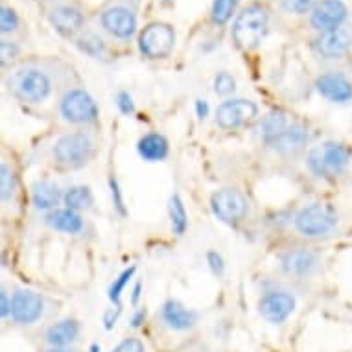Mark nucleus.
Segmentation results:
<instances>
[{"label":"nucleus","instance_id":"nucleus-21","mask_svg":"<svg viewBox=\"0 0 352 352\" xmlns=\"http://www.w3.org/2000/svg\"><path fill=\"white\" fill-rule=\"evenodd\" d=\"M137 153L146 162H161L170 153V142H168V139L162 133L151 131V133L142 135L139 139V142H137Z\"/></svg>","mask_w":352,"mask_h":352},{"label":"nucleus","instance_id":"nucleus-42","mask_svg":"<svg viewBox=\"0 0 352 352\" xmlns=\"http://www.w3.org/2000/svg\"><path fill=\"white\" fill-rule=\"evenodd\" d=\"M144 319H146V310L144 308H140V310H137V312L133 314V318H131V327L139 329L140 324L144 323Z\"/></svg>","mask_w":352,"mask_h":352},{"label":"nucleus","instance_id":"nucleus-34","mask_svg":"<svg viewBox=\"0 0 352 352\" xmlns=\"http://www.w3.org/2000/svg\"><path fill=\"white\" fill-rule=\"evenodd\" d=\"M207 266L214 277H223V273H226V260H223V256L218 251H208Z\"/></svg>","mask_w":352,"mask_h":352},{"label":"nucleus","instance_id":"nucleus-33","mask_svg":"<svg viewBox=\"0 0 352 352\" xmlns=\"http://www.w3.org/2000/svg\"><path fill=\"white\" fill-rule=\"evenodd\" d=\"M19 26V17L15 10L8 6L0 8V30H2V34H12L15 32Z\"/></svg>","mask_w":352,"mask_h":352},{"label":"nucleus","instance_id":"nucleus-46","mask_svg":"<svg viewBox=\"0 0 352 352\" xmlns=\"http://www.w3.org/2000/svg\"><path fill=\"white\" fill-rule=\"evenodd\" d=\"M159 2H172V0H159Z\"/></svg>","mask_w":352,"mask_h":352},{"label":"nucleus","instance_id":"nucleus-45","mask_svg":"<svg viewBox=\"0 0 352 352\" xmlns=\"http://www.w3.org/2000/svg\"><path fill=\"white\" fill-rule=\"evenodd\" d=\"M89 352H102V349H100V345H96V343H94V345H91Z\"/></svg>","mask_w":352,"mask_h":352},{"label":"nucleus","instance_id":"nucleus-3","mask_svg":"<svg viewBox=\"0 0 352 352\" xmlns=\"http://www.w3.org/2000/svg\"><path fill=\"white\" fill-rule=\"evenodd\" d=\"M295 231L305 238L330 236L340 226V214L334 205L324 201L308 203L295 214Z\"/></svg>","mask_w":352,"mask_h":352},{"label":"nucleus","instance_id":"nucleus-44","mask_svg":"<svg viewBox=\"0 0 352 352\" xmlns=\"http://www.w3.org/2000/svg\"><path fill=\"white\" fill-rule=\"evenodd\" d=\"M45 352H74V351H70V349H67V346H52V349H48V351Z\"/></svg>","mask_w":352,"mask_h":352},{"label":"nucleus","instance_id":"nucleus-41","mask_svg":"<svg viewBox=\"0 0 352 352\" xmlns=\"http://www.w3.org/2000/svg\"><path fill=\"white\" fill-rule=\"evenodd\" d=\"M196 115L199 120H205L208 116V104L207 100H196Z\"/></svg>","mask_w":352,"mask_h":352},{"label":"nucleus","instance_id":"nucleus-36","mask_svg":"<svg viewBox=\"0 0 352 352\" xmlns=\"http://www.w3.org/2000/svg\"><path fill=\"white\" fill-rule=\"evenodd\" d=\"M116 107L120 111L122 115H133L135 113V102H133V96L127 93V91H120V93H116Z\"/></svg>","mask_w":352,"mask_h":352},{"label":"nucleus","instance_id":"nucleus-26","mask_svg":"<svg viewBox=\"0 0 352 352\" xmlns=\"http://www.w3.org/2000/svg\"><path fill=\"white\" fill-rule=\"evenodd\" d=\"M63 203L67 208H72V210H87L94 205V194L93 190L85 185H76L70 186L69 190L65 192Z\"/></svg>","mask_w":352,"mask_h":352},{"label":"nucleus","instance_id":"nucleus-32","mask_svg":"<svg viewBox=\"0 0 352 352\" xmlns=\"http://www.w3.org/2000/svg\"><path fill=\"white\" fill-rule=\"evenodd\" d=\"M318 0H280V8H283L286 13H295V15H300V13H306L318 6Z\"/></svg>","mask_w":352,"mask_h":352},{"label":"nucleus","instance_id":"nucleus-39","mask_svg":"<svg viewBox=\"0 0 352 352\" xmlns=\"http://www.w3.org/2000/svg\"><path fill=\"white\" fill-rule=\"evenodd\" d=\"M0 305H2V308H0V316H2V319H6L8 316H12V299L8 297L6 289L0 292Z\"/></svg>","mask_w":352,"mask_h":352},{"label":"nucleus","instance_id":"nucleus-7","mask_svg":"<svg viewBox=\"0 0 352 352\" xmlns=\"http://www.w3.org/2000/svg\"><path fill=\"white\" fill-rule=\"evenodd\" d=\"M210 208L219 221L238 226L249 214V201L236 188H219L210 196Z\"/></svg>","mask_w":352,"mask_h":352},{"label":"nucleus","instance_id":"nucleus-29","mask_svg":"<svg viewBox=\"0 0 352 352\" xmlns=\"http://www.w3.org/2000/svg\"><path fill=\"white\" fill-rule=\"evenodd\" d=\"M238 0H214L212 12H210V19L214 24L223 26L231 21L232 13L236 10Z\"/></svg>","mask_w":352,"mask_h":352},{"label":"nucleus","instance_id":"nucleus-23","mask_svg":"<svg viewBox=\"0 0 352 352\" xmlns=\"http://www.w3.org/2000/svg\"><path fill=\"white\" fill-rule=\"evenodd\" d=\"M63 192L54 181H37L32 186V203L37 210H47L52 212L59 205V201H63Z\"/></svg>","mask_w":352,"mask_h":352},{"label":"nucleus","instance_id":"nucleus-19","mask_svg":"<svg viewBox=\"0 0 352 352\" xmlns=\"http://www.w3.org/2000/svg\"><path fill=\"white\" fill-rule=\"evenodd\" d=\"M288 126V115H286L283 109H272L267 111L266 115L256 122V126H254V135H256L262 142H266V144L270 146L284 133V129Z\"/></svg>","mask_w":352,"mask_h":352},{"label":"nucleus","instance_id":"nucleus-11","mask_svg":"<svg viewBox=\"0 0 352 352\" xmlns=\"http://www.w3.org/2000/svg\"><path fill=\"white\" fill-rule=\"evenodd\" d=\"M45 314V299L32 289H17L12 297V318L19 324L37 323Z\"/></svg>","mask_w":352,"mask_h":352},{"label":"nucleus","instance_id":"nucleus-18","mask_svg":"<svg viewBox=\"0 0 352 352\" xmlns=\"http://www.w3.org/2000/svg\"><path fill=\"white\" fill-rule=\"evenodd\" d=\"M161 319L168 329L183 332V330H190L196 327L197 314L190 310V308H186L179 300L170 299L162 305Z\"/></svg>","mask_w":352,"mask_h":352},{"label":"nucleus","instance_id":"nucleus-31","mask_svg":"<svg viewBox=\"0 0 352 352\" xmlns=\"http://www.w3.org/2000/svg\"><path fill=\"white\" fill-rule=\"evenodd\" d=\"M214 93L218 94V96H229L236 91V80L232 78L229 72L226 70H221L218 74L214 76Z\"/></svg>","mask_w":352,"mask_h":352},{"label":"nucleus","instance_id":"nucleus-25","mask_svg":"<svg viewBox=\"0 0 352 352\" xmlns=\"http://www.w3.org/2000/svg\"><path fill=\"white\" fill-rule=\"evenodd\" d=\"M168 216H170V226L172 232L177 236H183L188 229V214H186L185 203L179 194H172L168 201Z\"/></svg>","mask_w":352,"mask_h":352},{"label":"nucleus","instance_id":"nucleus-20","mask_svg":"<svg viewBox=\"0 0 352 352\" xmlns=\"http://www.w3.org/2000/svg\"><path fill=\"white\" fill-rule=\"evenodd\" d=\"M50 23L61 35L72 37L78 32H81L85 19H83V13L78 8L61 4V6H56L50 10Z\"/></svg>","mask_w":352,"mask_h":352},{"label":"nucleus","instance_id":"nucleus-2","mask_svg":"<svg viewBox=\"0 0 352 352\" xmlns=\"http://www.w3.org/2000/svg\"><path fill=\"white\" fill-rule=\"evenodd\" d=\"M352 161V148L345 142L329 140L308 151L306 166L319 179H336L346 172Z\"/></svg>","mask_w":352,"mask_h":352},{"label":"nucleus","instance_id":"nucleus-24","mask_svg":"<svg viewBox=\"0 0 352 352\" xmlns=\"http://www.w3.org/2000/svg\"><path fill=\"white\" fill-rule=\"evenodd\" d=\"M80 336V323L76 319H63L48 327L45 332V340L52 346H69Z\"/></svg>","mask_w":352,"mask_h":352},{"label":"nucleus","instance_id":"nucleus-22","mask_svg":"<svg viewBox=\"0 0 352 352\" xmlns=\"http://www.w3.org/2000/svg\"><path fill=\"white\" fill-rule=\"evenodd\" d=\"M47 226L50 229L58 232H65V234H80L85 227V221L80 216L78 210H72V208H56L52 212L47 214Z\"/></svg>","mask_w":352,"mask_h":352},{"label":"nucleus","instance_id":"nucleus-9","mask_svg":"<svg viewBox=\"0 0 352 352\" xmlns=\"http://www.w3.org/2000/svg\"><path fill=\"white\" fill-rule=\"evenodd\" d=\"M258 116V105L245 98H231L221 102L216 109V126L234 131L240 127H245Z\"/></svg>","mask_w":352,"mask_h":352},{"label":"nucleus","instance_id":"nucleus-13","mask_svg":"<svg viewBox=\"0 0 352 352\" xmlns=\"http://www.w3.org/2000/svg\"><path fill=\"white\" fill-rule=\"evenodd\" d=\"M278 262H280V270L289 277H308L318 270L319 256L312 249L294 248L284 251Z\"/></svg>","mask_w":352,"mask_h":352},{"label":"nucleus","instance_id":"nucleus-5","mask_svg":"<svg viewBox=\"0 0 352 352\" xmlns=\"http://www.w3.org/2000/svg\"><path fill=\"white\" fill-rule=\"evenodd\" d=\"M267 19L270 17H267L266 8L258 6V4L245 8L232 24L231 35L234 45L242 50H251V48L258 47L262 37L266 35Z\"/></svg>","mask_w":352,"mask_h":352},{"label":"nucleus","instance_id":"nucleus-17","mask_svg":"<svg viewBox=\"0 0 352 352\" xmlns=\"http://www.w3.org/2000/svg\"><path fill=\"white\" fill-rule=\"evenodd\" d=\"M310 142V129L302 122H294L289 124L284 133L278 137L273 144H270L273 150L280 155H295L308 146Z\"/></svg>","mask_w":352,"mask_h":352},{"label":"nucleus","instance_id":"nucleus-43","mask_svg":"<svg viewBox=\"0 0 352 352\" xmlns=\"http://www.w3.org/2000/svg\"><path fill=\"white\" fill-rule=\"evenodd\" d=\"M140 292H142V283H137L133 288V295H131V302H133V305H137V302H139Z\"/></svg>","mask_w":352,"mask_h":352},{"label":"nucleus","instance_id":"nucleus-1","mask_svg":"<svg viewBox=\"0 0 352 352\" xmlns=\"http://www.w3.org/2000/svg\"><path fill=\"white\" fill-rule=\"evenodd\" d=\"M13 98L24 104H43L52 94V78L37 67H21L6 76Z\"/></svg>","mask_w":352,"mask_h":352},{"label":"nucleus","instance_id":"nucleus-16","mask_svg":"<svg viewBox=\"0 0 352 352\" xmlns=\"http://www.w3.org/2000/svg\"><path fill=\"white\" fill-rule=\"evenodd\" d=\"M346 17H349V10L341 0H321L314 8L310 23L318 32H329L343 26Z\"/></svg>","mask_w":352,"mask_h":352},{"label":"nucleus","instance_id":"nucleus-40","mask_svg":"<svg viewBox=\"0 0 352 352\" xmlns=\"http://www.w3.org/2000/svg\"><path fill=\"white\" fill-rule=\"evenodd\" d=\"M118 314H120V308H116V310H107V312L104 314V327L107 330H111L113 327L116 324V319H118Z\"/></svg>","mask_w":352,"mask_h":352},{"label":"nucleus","instance_id":"nucleus-14","mask_svg":"<svg viewBox=\"0 0 352 352\" xmlns=\"http://www.w3.org/2000/svg\"><path fill=\"white\" fill-rule=\"evenodd\" d=\"M316 89L332 104H346L352 100V81L341 72H324L316 80Z\"/></svg>","mask_w":352,"mask_h":352},{"label":"nucleus","instance_id":"nucleus-30","mask_svg":"<svg viewBox=\"0 0 352 352\" xmlns=\"http://www.w3.org/2000/svg\"><path fill=\"white\" fill-rule=\"evenodd\" d=\"M135 272H137V266H131L127 267V270H124V272L118 275V277L115 278V283L111 284L109 288V299L111 302H115L118 308H120V297H122V292H124V288H126L127 284H129V280L133 278Z\"/></svg>","mask_w":352,"mask_h":352},{"label":"nucleus","instance_id":"nucleus-28","mask_svg":"<svg viewBox=\"0 0 352 352\" xmlns=\"http://www.w3.org/2000/svg\"><path fill=\"white\" fill-rule=\"evenodd\" d=\"M76 45L80 48L81 52L89 54V56H93V58H100L102 54L105 52V43L102 41V37L93 32H85V34H81L78 39H76Z\"/></svg>","mask_w":352,"mask_h":352},{"label":"nucleus","instance_id":"nucleus-6","mask_svg":"<svg viewBox=\"0 0 352 352\" xmlns=\"http://www.w3.org/2000/svg\"><path fill=\"white\" fill-rule=\"evenodd\" d=\"M59 115L72 126H89L98 120L100 111L85 89H69L59 100Z\"/></svg>","mask_w":352,"mask_h":352},{"label":"nucleus","instance_id":"nucleus-27","mask_svg":"<svg viewBox=\"0 0 352 352\" xmlns=\"http://www.w3.org/2000/svg\"><path fill=\"white\" fill-rule=\"evenodd\" d=\"M17 192V173L8 162L0 164V197L2 201H10Z\"/></svg>","mask_w":352,"mask_h":352},{"label":"nucleus","instance_id":"nucleus-4","mask_svg":"<svg viewBox=\"0 0 352 352\" xmlns=\"http://www.w3.org/2000/svg\"><path fill=\"white\" fill-rule=\"evenodd\" d=\"M96 146L91 135L83 131L61 135L52 148L54 161L67 170H80L93 161Z\"/></svg>","mask_w":352,"mask_h":352},{"label":"nucleus","instance_id":"nucleus-10","mask_svg":"<svg viewBox=\"0 0 352 352\" xmlns=\"http://www.w3.org/2000/svg\"><path fill=\"white\" fill-rule=\"evenodd\" d=\"M295 297L284 289H272L266 292L258 299V312L267 323L283 324L294 314Z\"/></svg>","mask_w":352,"mask_h":352},{"label":"nucleus","instance_id":"nucleus-37","mask_svg":"<svg viewBox=\"0 0 352 352\" xmlns=\"http://www.w3.org/2000/svg\"><path fill=\"white\" fill-rule=\"evenodd\" d=\"M19 56V47L12 41H2L0 43V58H2V65L6 67L8 63H12L13 59Z\"/></svg>","mask_w":352,"mask_h":352},{"label":"nucleus","instance_id":"nucleus-38","mask_svg":"<svg viewBox=\"0 0 352 352\" xmlns=\"http://www.w3.org/2000/svg\"><path fill=\"white\" fill-rule=\"evenodd\" d=\"M113 352H146L144 343L137 338H127L113 349Z\"/></svg>","mask_w":352,"mask_h":352},{"label":"nucleus","instance_id":"nucleus-35","mask_svg":"<svg viewBox=\"0 0 352 352\" xmlns=\"http://www.w3.org/2000/svg\"><path fill=\"white\" fill-rule=\"evenodd\" d=\"M109 190H111V197H113V207L120 216H126L127 208L124 205V196H122L120 185H118V181L115 177H111L109 179Z\"/></svg>","mask_w":352,"mask_h":352},{"label":"nucleus","instance_id":"nucleus-8","mask_svg":"<svg viewBox=\"0 0 352 352\" xmlns=\"http://www.w3.org/2000/svg\"><path fill=\"white\" fill-rule=\"evenodd\" d=\"M175 45V32L166 23H150L139 34V50L148 59L170 56Z\"/></svg>","mask_w":352,"mask_h":352},{"label":"nucleus","instance_id":"nucleus-12","mask_svg":"<svg viewBox=\"0 0 352 352\" xmlns=\"http://www.w3.org/2000/svg\"><path fill=\"white\" fill-rule=\"evenodd\" d=\"M352 47V28L351 26H340V28L321 32L316 39V50L323 59H340L343 58Z\"/></svg>","mask_w":352,"mask_h":352},{"label":"nucleus","instance_id":"nucleus-15","mask_svg":"<svg viewBox=\"0 0 352 352\" xmlns=\"http://www.w3.org/2000/svg\"><path fill=\"white\" fill-rule=\"evenodd\" d=\"M102 26L116 39H129L137 30V17L126 6L107 8L102 13Z\"/></svg>","mask_w":352,"mask_h":352}]
</instances>
